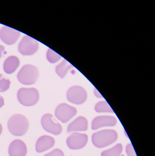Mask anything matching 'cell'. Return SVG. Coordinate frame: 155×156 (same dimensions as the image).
I'll list each match as a JSON object with an SVG mask.
<instances>
[{
	"mask_svg": "<svg viewBox=\"0 0 155 156\" xmlns=\"http://www.w3.org/2000/svg\"><path fill=\"white\" fill-rule=\"evenodd\" d=\"M20 64L19 58L15 56H10L8 57L4 63L3 69L7 74L12 73L18 68Z\"/></svg>",
	"mask_w": 155,
	"mask_h": 156,
	"instance_id": "cell-15",
	"label": "cell"
},
{
	"mask_svg": "<svg viewBox=\"0 0 155 156\" xmlns=\"http://www.w3.org/2000/svg\"><path fill=\"white\" fill-rule=\"evenodd\" d=\"M94 94L95 95V96L97 97L100 98H103L102 96L100 94H99V93H98L97 91H96V90L94 91Z\"/></svg>",
	"mask_w": 155,
	"mask_h": 156,
	"instance_id": "cell-25",
	"label": "cell"
},
{
	"mask_svg": "<svg viewBox=\"0 0 155 156\" xmlns=\"http://www.w3.org/2000/svg\"><path fill=\"white\" fill-rule=\"evenodd\" d=\"M17 98L21 105L32 106L38 103L40 95L36 88H21L18 91Z\"/></svg>",
	"mask_w": 155,
	"mask_h": 156,
	"instance_id": "cell-4",
	"label": "cell"
},
{
	"mask_svg": "<svg viewBox=\"0 0 155 156\" xmlns=\"http://www.w3.org/2000/svg\"><path fill=\"white\" fill-rule=\"evenodd\" d=\"M118 135L114 129H104L93 133L92 140L95 147L102 148L113 144L117 140Z\"/></svg>",
	"mask_w": 155,
	"mask_h": 156,
	"instance_id": "cell-2",
	"label": "cell"
},
{
	"mask_svg": "<svg viewBox=\"0 0 155 156\" xmlns=\"http://www.w3.org/2000/svg\"><path fill=\"white\" fill-rule=\"evenodd\" d=\"M39 76V70L32 65H26L23 66L17 75L18 80L23 84H33L36 83Z\"/></svg>",
	"mask_w": 155,
	"mask_h": 156,
	"instance_id": "cell-3",
	"label": "cell"
},
{
	"mask_svg": "<svg viewBox=\"0 0 155 156\" xmlns=\"http://www.w3.org/2000/svg\"><path fill=\"white\" fill-rule=\"evenodd\" d=\"M126 152L127 156H137L136 151L131 143L127 144L126 147Z\"/></svg>",
	"mask_w": 155,
	"mask_h": 156,
	"instance_id": "cell-22",
	"label": "cell"
},
{
	"mask_svg": "<svg viewBox=\"0 0 155 156\" xmlns=\"http://www.w3.org/2000/svg\"><path fill=\"white\" fill-rule=\"evenodd\" d=\"M121 156H125V155H121Z\"/></svg>",
	"mask_w": 155,
	"mask_h": 156,
	"instance_id": "cell-27",
	"label": "cell"
},
{
	"mask_svg": "<svg viewBox=\"0 0 155 156\" xmlns=\"http://www.w3.org/2000/svg\"><path fill=\"white\" fill-rule=\"evenodd\" d=\"M11 82L4 75L0 74V92H4L9 88Z\"/></svg>",
	"mask_w": 155,
	"mask_h": 156,
	"instance_id": "cell-19",
	"label": "cell"
},
{
	"mask_svg": "<svg viewBox=\"0 0 155 156\" xmlns=\"http://www.w3.org/2000/svg\"><path fill=\"white\" fill-rule=\"evenodd\" d=\"M123 151V146L121 143L114 146L113 147L104 151L101 153V156H120Z\"/></svg>",
	"mask_w": 155,
	"mask_h": 156,
	"instance_id": "cell-17",
	"label": "cell"
},
{
	"mask_svg": "<svg viewBox=\"0 0 155 156\" xmlns=\"http://www.w3.org/2000/svg\"><path fill=\"white\" fill-rule=\"evenodd\" d=\"M2 127L1 124L0 123V135H1L2 133Z\"/></svg>",
	"mask_w": 155,
	"mask_h": 156,
	"instance_id": "cell-26",
	"label": "cell"
},
{
	"mask_svg": "<svg viewBox=\"0 0 155 156\" xmlns=\"http://www.w3.org/2000/svg\"><path fill=\"white\" fill-rule=\"evenodd\" d=\"M41 123L43 128L45 131L53 135H60L62 131V127L61 124L55 120L51 114L44 115L41 119Z\"/></svg>",
	"mask_w": 155,
	"mask_h": 156,
	"instance_id": "cell-5",
	"label": "cell"
},
{
	"mask_svg": "<svg viewBox=\"0 0 155 156\" xmlns=\"http://www.w3.org/2000/svg\"><path fill=\"white\" fill-rule=\"evenodd\" d=\"M39 49V43L37 41L28 35L23 36L19 45V51L23 55L34 54Z\"/></svg>",
	"mask_w": 155,
	"mask_h": 156,
	"instance_id": "cell-7",
	"label": "cell"
},
{
	"mask_svg": "<svg viewBox=\"0 0 155 156\" xmlns=\"http://www.w3.org/2000/svg\"><path fill=\"white\" fill-rule=\"evenodd\" d=\"M67 98L71 103L76 105L83 104L87 98V93L82 87H72L67 91Z\"/></svg>",
	"mask_w": 155,
	"mask_h": 156,
	"instance_id": "cell-8",
	"label": "cell"
},
{
	"mask_svg": "<svg viewBox=\"0 0 155 156\" xmlns=\"http://www.w3.org/2000/svg\"><path fill=\"white\" fill-rule=\"evenodd\" d=\"M4 105V100L3 97L0 95V108H1Z\"/></svg>",
	"mask_w": 155,
	"mask_h": 156,
	"instance_id": "cell-23",
	"label": "cell"
},
{
	"mask_svg": "<svg viewBox=\"0 0 155 156\" xmlns=\"http://www.w3.org/2000/svg\"><path fill=\"white\" fill-rule=\"evenodd\" d=\"M27 146L25 143L19 139L13 140L9 148V156H25L27 154Z\"/></svg>",
	"mask_w": 155,
	"mask_h": 156,
	"instance_id": "cell-12",
	"label": "cell"
},
{
	"mask_svg": "<svg viewBox=\"0 0 155 156\" xmlns=\"http://www.w3.org/2000/svg\"><path fill=\"white\" fill-rule=\"evenodd\" d=\"M95 110L97 113H114V111L108 103L105 101H100L96 105Z\"/></svg>",
	"mask_w": 155,
	"mask_h": 156,
	"instance_id": "cell-18",
	"label": "cell"
},
{
	"mask_svg": "<svg viewBox=\"0 0 155 156\" xmlns=\"http://www.w3.org/2000/svg\"><path fill=\"white\" fill-rule=\"evenodd\" d=\"M55 144L54 138L51 136L44 135L40 137L35 145V150L38 153L48 150L54 147Z\"/></svg>",
	"mask_w": 155,
	"mask_h": 156,
	"instance_id": "cell-13",
	"label": "cell"
},
{
	"mask_svg": "<svg viewBox=\"0 0 155 156\" xmlns=\"http://www.w3.org/2000/svg\"><path fill=\"white\" fill-rule=\"evenodd\" d=\"M88 136L83 133H74L66 140V144L72 150H79L85 147L88 142Z\"/></svg>",
	"mask_w": 155,
	"mask_h": 156,
	"instance_id": "cell-9",
	"label": "cell"
},
{
	"mask_svg": "<svg viewBox=\"0 0 155 156\" xmlns=\"http://www.w3.org/2000/svg\"><path fill=\"white\" fill-rule=\"evenodd\" d=\"M73 66L69 63L66 60H64L60 64L58 65L56 67V73L61 77L63 78L65 77L67 72L69 69H71Z\"/></svg>",
	"mask_w": 155,
	"mask_h": 156,
	"instance_id": "cell-16",
	"label": "cell"
},
{
	"mask_svg": "<svg viewBox=\"0 0 155 156\" xmlns=\"http://www.w3.org/2000/svg\"><path fill=\"white\" fill-rule=\"evenodd\" d=\"M88 129V121L85 117L79 116L71 122L67 127V133L75 131H86Z\"/></svg>",
	"mask_w": 155,
	"mask_h": 156,
	"instance_id": "cell-14",
	"label": "cell"
},
{
	"mask_svg": "<svg viewBox=\"0 0 155 156\" xmlns=\"http://www.w3.org/2000/svg\"><path fill=\"white\" fill-rule=\"evenodd\" d=\"M44 156H64V153L60 149H55Z\"/></svg>",
	"mask_w": 155,
	"mask_h": 156,
	"instance_id": "cell-21",
	"label": "cell"
},
{
	"mask_svg": "<svg viewBox=\"0 0 155 156\" xmlns=\"http://www.w3.org/2000/svg\"><path fill=\"white\" fill-rule=\"evenodd\" d=\"M77 114L75 108L65 103L60 104L55 110V116L62 123H65Z\"/></svg>",
	"mask_w": 155,
	"mask_h": 156,
	"instance_id": "cell-6",
	"label": "cell"
},
{
	"mask_svg": "<svg viewBox=\"0 0 155 156\" xmlns=\"http://www.w3.org/2000/svg\"><path fill=\"white\" fill-rule=\"evenodd\" d=\"M47 59L50 62L55 63L59 61L62 58L61 56L51 49H48L47 52Z\"/></svg>",
	"mask_w": 155,
	"mask_h": 156,
	"instance_id": "cell-20",
	"label": "cell"
},
{
	"mask_svg": "<svg viewBox=\"0 0 155 156\" xmlns=\"http://www.w3.org/2000/svg\"><path fill=\"white\" fill-rule=\"evenodd\" d=\"M4 47L2 45H0V58L2 56V53L4 50Z\"/></svg>",
	"mask_w": 155,
	"mask_h": 156,
	"instance_id": "cell-24",
	"label": "cell"
},
{
	"mask_svg": "<svg viewBox=\"0 0 155 156\" xmlns=\"http://www.w3.org/2000/svg\"><path fill=\"white\" fill-rule=\"evenodd\" d=\"M116 118L112 116H99L93 119L92 129L96 130L101 128L107 126H114L117 124Z\"/></svg>",
	"mask_w": 155,
	"mask_h": 156,
	"instance_id": "cell-11",
	"label": "cell"
},
{
	"mask_svg": "<svg viewBox=\"0 0 155 156\" xmlns=\"http://www.w3.org/2000/svg\"><path fill=\"white\" fill-rule=\"evenodd\" d=\"M29 126V120L25 116L21 114L13 115L8 120V129L11 134L14 136H21L25 135Z\"/></svg>",
	"mask_w": 155,
	"mask_h": 156,
	"instance_id": "cell-1",
	"label": "cell"
},
{
	"mask_svg": "<svg viewBox=\"0 0 155 156\" xmlns=\"http://www.w3.org/2000/svg\"><path fill=\"white\" fill-rule=\"evenodd\" d=\"M20 34L21 33L19 31L7 26H4L0 30V38L8 45L14 44Z\"/></svg>",
	"mask_w": 155,
	"mask_h": 156,
	"instance_id": "cell-10",
	"label": "cell"
}]
</instances>
